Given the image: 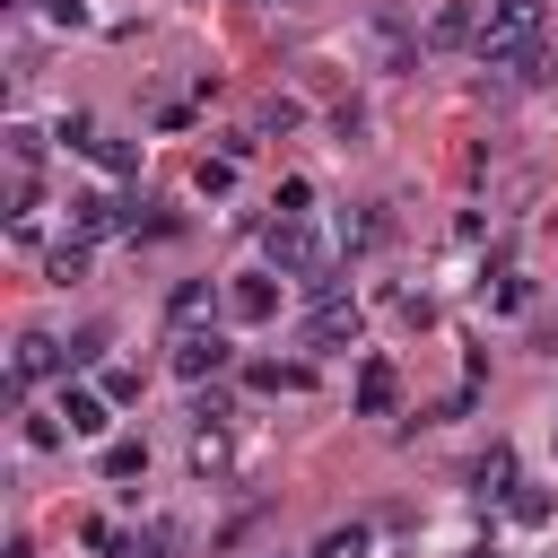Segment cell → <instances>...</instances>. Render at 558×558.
<instances>
[{"mask_svg":"<svg viewBox=\"0 0 558 558\" xmlns=\"http://www.w3.org/2000/svg\"><path fill=\"white\" fill-rule=\"evenodd\" d=\"M471 488H480V497H514V445H488L480 471H471Z\"/></svg>","mask_w":558,"mask_h":558,"instance_id":"8fae6325","label":"cell"},{"mask_svg":"<svg viewBox=\"0 0 558 558\" xmlns=\"http://www.w3.org/2000/svg\"><path fill=\"white\" fill-rule=\"evenodd\" d=\"M52 9V26H87V0H44Z\"/></svg>","mask_w":558,"mask_h":558,"instance_id":"4316f807","label":"cell"},{"mask_svg":"<svg viewBox=\"0 0 558 558\" xmlns=\"http://www.w3.org/2000/svg\"><path fill=\"white\" fill-rule=\"evenodd\" d=\"M296 122H305V105H288V96H270V105H262V131H296Z\"/></svg>","mask_w":558,"mask_h":558,"instance_id":"603a6c76","label":"cell"},{"mask_svg":"<svg viewBox=\"0 0 558 558\" xmlns=\"http://www.w3.org/2000/svg\"><path fill=\"white\" fill-rule=\"evenodd\" d=\"M305 209H314V183L288 174V183H279V218H305Z\"/></svg>","mask_w":558,"mask_h":558,"instance_id":"7402d4cb","label":"cell"},{"mask_svg":"<svg viewBox=\"0 0 558 558\" xmlns=\"http://www.w3.org/2000/svg\"><path fill=\"white\" fill-rule=\"evenodd\" d=\"M0 140H9V166H35V157H44V131H35V122H9Z\"/></svg>","mask_w":558,"mask_h":558,"instance_id":"e0dca14e","label":"cell"},{"mask_svg":"<svg viewBox=\"0 0 558 558\" xmlns=\"http://www.w3.org/2000/svg\"><path fill=\"white\" fill-rule=\"evenodd\" d=\"M44 270H52L61 288H70V279H87V244H78V235H70V244H52V262H44Z\"/></svg>","mask_w":558,"mask_h":558,"instance_id":"ac0fdd59","label":"cell"},{"mask_svg":"<svg viewBox=\"0 0 558 558\" xmlns=\"http://www.w3.org/2000/svg\"><path fill=\"white\" fill-rule=\"evenodd\" d=\"M375 44H384V70H410V26L392 9H375Z\"/></svg>","mask_w":558,"mask_h":558,"instance_id":"7c38bea8","label":"cell"},{"mask_svg":"<svg viewBox=\"0 0 558 558\" xmlns=\"http://www.w3.org/2000/svg\"><path fill=\"white\" fill-rule=\"evenodd\" d=\"M227 314H235V323H270V314H279V270H244V279H227Z\"/></svg>","mask_w":558,"mask_h":558,"instance_id":"5b68a950","label":"cell"},{"mask_svg":"<svg viewBox=\"0 0 558 558\" xmlns=\"http://www.w3.org/2000/svg\"><path fill=\"white\" fill-rule=\"evenodd\" d=\"M244 384H253V392H305L314 366H305V357H262V366H244Z\"/></svg>","mask_w":558,"mask_h":558,"instance_id":"30bf717a","label":"cell"},{"mask_svg":"<svg viewBox=\"0 0 558 558\" xmlns=\"http://www.w3.org/2000/svg\"><path fill=\"white\" fill-rule=\"evenodd\" d=\"M140 471H148V445L113 436V445H105V480H140Z\"/></svg>","mask_w":558,"mask_h":558,"instance_id":"9a60e30c","label":"cell"},{"mask_svg":"<svg viewBox=\"0 0 558 558\" xmlns=\"http://www.w3.org/2000/svg\"><path fill=\"white\" fill-rule=\"evenodd\" d=\"M96 357H105V323H87V331L70 340V366H96Z\"/></svg>","mask_w":558,"mask_h":558,"instance_id":"cb8c5ba5","label":"cell"},{"mask_svg":"<svg viewBox=\"0 0 558 558\" xmlns=\"http://www.w3.org/2000/svg\"><path fill=\"white\" fill-rule=\"evenodd\" d=\"M61 436H70V427H61V418H26V445H35V453H52V445H61Z\"/></svg>","mask_w":558,"mask_h":558,"instance_id":"484cf974","label":"cell"},{"mask_svg":"<svg viewBox=\"0 0 558 558\" xmlns=\"http://www.w3.org/2000/svg\"><path fill=\"white\" fill-rule=\"evenodd\" d=\"M462 558H506V549H497V541H480V549H462Z\"/></svg>","mask_w":558,"mask_h":558,"instance_id":"f1b7e54d","label":"cell"},{"mask_svg":"<svg viewBox=\"0 0 558 558\" xmlns=\"http://www.w3.org/2000/svg\"><path fill=\"white\" fill-rule=\"evenodd\" d=\"M506 514H514V523H549V488H514Z\"/></svg>","mask_w":558,"mask_h":558,"instance_id":"44dd1931","label":"cell"},{"mask_svg":"<svg viewBox=\"0 0 558 558\" xmlns=\"http://www.w3.org/2000/svg\"><path fill=\"white\" fill-rule=\"evenodd\" d=\"M462 35H480V17H471L462 0H445V9H436V26H427V44H462Z\"/></svg>","mask_w":558,"mask_h":558,"instance_id":"5bb4252c","label":"cell"},{"mask_svg":"<svg viewBox=\"0 0 558 558\" xmlns=\"http://www.w3.org/2000/svg\"><path fill=\"white\" fill-rule=\"evenodd\" d=\"M192 418H201V427H227V418H235V401H227V392H201V401H192Z\"/></svg>","mask_w":558,"mask_h":558,"instance_id":"d4e9b609","label":"cell"},{"mask_svg":"<svg viewBox=\"0 0 558 558\" xmlns=\"http://www.w3.org/2000/svg\"><path fill=\"white\" fill-rule=\"evenodd\" d=\"M392 401H401L392 357H366V366H357V410H366V418H392Z\"/></svg>","mask_w":558,"mask_h":558,"instance_id":"ba28073f","label":"cell"},{"mask_svg":"<svg viewBox=\"0 0 558 558\" xmlns=\"http://www.w3.org/2000/svg\"><path fill=\"white\" fill-rule=\"evenodd\" d=\"M366 541H375V532H366V523H349V532H323V549H314V558H366Z\"/></svg>","mask_w":558,"mask_h":558,"instance_id":"d6986e66","label":"cell"},{"mask_svg":"<svg viewBox=\"0 0 558 558\" xmlns=\"http://www.w3.org/2000/svg\"><path fill=\"white\" fill-rule=\"evenodd\" d=\"M192 183H201L209 201H218V192H235V157H201V174H192Z\"/></svg>","mask_w":558,"mask_h":558,"instance_id":"ffe728a7","label":"cell"},{"mask_svg":"<svg viewBox=\"0 0 558 558\" xmlns=\"http://www.w3.org/2000/svg\"><path fill=\"white\" fill-rule=\"evenodd\" d=\"M201 314H209V288H201V279H183V288L166 296V323H174V331H192Z\"/></svg>","mask_w":558,"mask_h":558,"instance_id":"4fadbf2b","label":"cell"},{"mask_svg":"<svg viewBox=\"0 0 558 558\" xmlns=\"http://www.w3.org/2000/svg\"><path fill=\"white\" fill-rule=\"evenodd\" d=\"M70 366V349L52 340V331H17V357H9V392H35L44 375H61Z\"/></svg>","mask_w":558,"mask_h":558,"instance_id":"3957f363","label":"cell"},{"mask_svg":"<svg viewBox=\"0 0 558 558\" xmlns=\"http://www.w3.org/2000/svg\"><path fill=\"white\" fill-rule=\"evenodd\" d=\"M218 366H227V340H218V331H201V323L174 331V375H183V384H209Z\"/></svg>","mask_w":558,"mask_h":558,"instance_id":"8992f818","label":"cell"},{"mask_svg":"<svg viewBox=\"0 0 558 558\" xmlns=\"http://www.w3.org/2000/svg\"><path fill=\"white\" fill-rule=\"evenodd\" d=\"M541 17H549V0H488L480 9V61H514V52H532L541 44Z\"/></svg>","mask_w":558,"mask_h":558,"instance_id":"7a4b0ae2","label":"cell"},{"mask_svg":"<svg viewBox=\"0 0 558 558\" xmlns=\"http://www.w3.org/2000/svg\"><path fill=\"white\" fill-rule=\"evenodd\" d=\"M340 340H357V296H314V314H305V349H340Z\"/></svg>","mask_w":558,"mask_h":558,"instance_id":"277c9868","label":"cell"},{"mask_svg":"<svg viewBox=\"0 0 558 558\" xmlns=\"http://www.w3.org/2000/svg\"><path fill=\"white\" fill-rule=\"evenodd\" d=\"M122 218H131V209H122L113 192H78V201H70V235H78V244H87V235H113ZM131 227H140V218H131Z\"/></svg>","mask_w":558,"mask_h":558,"instance_id":"52a82bcc","label":"cell"},{"mask_svg":"<svg viewBox=\"0 0 558 558\" xmlns=\"http://www.w3.org/2000/svg\"><path fill=\"white\" fill-rule=\"evenodd\" d=\"M131 558H166V532H140V541H131Z\"/></svg>","mask_w":558,"mask_h":558,"instance_id":"83f0119b","label":"cell"},{"mask_svg":"<svg viewBox=\"0 0 558 558\" xmlns=\"http://www.w3.org/2000/svg\"><path fill=\"white\" fill-rule=\"evenodd\" d=\"M61 418H70V436H105V427H113V401L87 392V384H70V392H61Z\"/></svg>","mask_w":558,"mask_h":558,"instance_id":"9c48e42d","label":"cell"},{"mask_svg":"<svg viewBox=\"0 0 558 558\" xmlns=\"http://www.w3.org/2000/svg\"><path fill=\"white\" fill-rule=\"evenodd\" d=\"M262 253H270L279 279H296V288H314V296L340 288V279H331V253H323V235H314L305 218H270V227H262Z\"/></svg>","mask_w":558,"mask_h":558,"instance_id":"6da1fadb","label":"cell"},{"mask_svg":"<svg viewBox=\"0 0 558 558\" xmlns=\"http://www.w3.org/2000/svg\"><path fill=\"white\" fill-rule=\"evenodd\" d=\"M87 157H96L105 174H131V166H140V148H131V140H105V131L87 140Z\"/></svg>","mask_w":558,"mask_h":558,"instance_id":"2e32d148","label":"cell"}]
</instances>
